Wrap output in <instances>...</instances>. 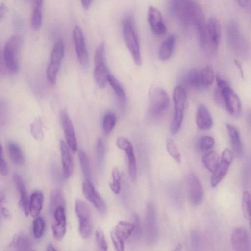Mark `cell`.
Segmentation results:
<instances>
[{
  "instance_id": "47",
  "label": "cell",
  "mask_w": 251,
  "mask_h": 251,
  "mask_svg": "<svg viewBox=\"0 0 251 251\" xmlns=\"http://www.w3.org/2000/svg\"><path fill=\"white\" fill-rule=\"evenodd\" d=\"M105 62V45L102 43L97 48L95 54V65Z\"/></svg>"
},
{
  "instance_id": "25",
  "label": "cell",
  "mask_w": 251,
  "mask_h": 251,
  "mask_svg": "<svg viewBox=\"0 0 251 251\" xmlns=\"http://www.w3.org/2000/svg\"><path fill=\"white\" fill-rule=\"evenodd\" d=\"M109 75L105 62L95 65L94 77L97 84L100 88H104L106 86Z\"/></svg>"
},
{
  "instance_id": "8",
  "label": "cell",
  "mask_w": 251,
  "mask_h": 251,
  "mask_svg": "<svg viewBox=\"0 0 251 251\" xmlns=\"http://www.w3.org/2000/svg\"><path fill=\"white\" fill-rule=\"evenodd\" d=\"M82 188L83 194L86 199L100 214H105L107 210L105 202L90 180L86 179L82 184Z\"/></svg>"
},
{
  "instance_id": "33",
  "label": "cell",
  "mask_w": 251,
  "mask_h": 251,
  "mask_svg": "<svg viewBox=\"0 0 251 251\" xmlns=\"http://www.w3.org/2000/svg\"><path fill=\"white\" fill-rule=\"evenodd\" d=\"M82 173L86 179L90 180L91 171L89 158L84 151L79 150L78 153Z\"/></svg>"
},
{
  "instance_id": "6",
  "label": "cell",
  "mask_w": 251,
  "mask_h": 251,
  "mask_svg": "<svg viewBox=\"0 0 251 251\" xmlns=\"http://www.w3.org/2000/svg\"><path fill=\"white\" fill-rule=\"evenodd\" d=\"M75 212L79 220V231L81 237L88 238L92 233L93 219L91 210L83 200L78 199L75 202Z\"/></svg>"
},
{
  "instance_id": "15",
  "label": "cell",
  "mask_w": 251,
  "mask_h": 251,
  "mask_svg": "<svg viewBox=\"0 0 251 251\" xmlns=\"http://www.w3.org/2000/svg\"><path fill=\"white\" fill-rule=\"evenodd\" d=\"M13 180L17 190L20 194L19 206L25 215L28 216L29 214V200L25 183L20 176L16 173L13 174Z\"/></svg>"
},
{
  "instance_id": "52",
  "label": "cell",
  "mask_w": 251,
  "mask_h": 251,
  "mask_svg": "<svg viewBox=\"0 0 251 251\" xmlns=\"http://www.w3.org/2000/svg\"><path fill=\"white\" fill-rule=\"evenodd\" d=\"M216 81L217 83V88L221 90L226 86H229L227 81L218 75L216 76Z\"/></svg>"
},
{
  "instance_id": "3",
  "label": "cell",
  "mask_w": 251,
  "mask_h": 251,
  "mask_svg": "<svg viewBox=\"0 0 251 251\" xmlns=\"http://www.w3.org/2000/svg\"><path fill=\"white\" fill-rule=\"evenodd\" d=\"M173 98L174 113L171 123L170 131L172 134L175 135L181 128L186 107L187 93L185 87L181 85L176 86L174 89Z\"/></svg>"
},
{
  "instance_id": "55",
  "label": "cell",
  "mask_w": 251,
  "mask_h": 251,
  "mask_svg": "<svg viewBox=\"0 0 251 251\" xmlns=\"http://www.w3.org/2000/svg\"><path fill=\"white\" fill-rule=\"evenodd\" d=\"M92 1V0H81V4L85 9H88L90 7Z\"/></svg>"
},
{
  "instance_id": "19",
  "label": "cell",
  "mask_w": 251,
  "mask_h": 251,
  "mask_svg": "<svg viewBox=\"0 0 251 251\" xmlns=\"http://www.w3.org/2000/svg\"><path fill=\"white\" fill-rule=\"evenodd\" d=\"M196 121L198 128L201 130H208L212 126L213 120L211 114L203 104H200L198 107Z\"/></svg>"
},
{
  "instance_id": "17",
  "label": "cell",
  "mask_w": 251,
  "mask_h": 251,
  "mask_svg": "<svg viewBox=\"0 0 251 251\" xmlns=\"http://www.w3.org/2000/svg\"><path fill=\"white\" fill-rule=\"evenodd\" d=\"M231 243L234 249L238 251L249 250V240L247 230L242 227L235 229L231 235Z\"/></svg>"
},
{
  "instance_id": "9",
  "label": "cell",
  "mask_w": 251,
  "mask_h": 251,
  "mask_svg": "<svg viewBox=\"0 0 251 251\" xmlns=\"http://www.w3.org/2000/svg\"><path fill=\"white\" fill-rule=\"evenodd\" d=\"M145 219L146 230L148 242L150 244L154 243L158 238V228L155 209L151 201L147 204Z\"/></svg>"
},
{
  "instance_id": "29",
  "label": "cell",
  "mask_w": 251,
  "mask_h": 251,
  "mask_svg": "<svg viewBox=\"0 0 251 251\" xmlns=\"http://www.w3.org/2000/svg\"><path fill=\"white\" fill-rule=\"evenodd\" d=\"M220 160L219 154L215 151H211L206 153L202 158V162L205 167L209 171L213 172Z\"/></svg>"
},
{
  "instance_id": "51",
  "label": "cell",
  "mask_w": 251,
  "mask_h": 251,
  "mask_svg": "<svg viewBox=\"0 0 251 251\" xmlns=\"http://www.w3.org/2000/svg\"><path fill=\"white\" fill-rule=\"evenodd\" d=\"M0 212L2 217L6 220H10L12 218V214L8 209L1 205Z\"/></svg>"
},
{
  "instance_id": "20",
  "label": "cell",
  "mask_w": 251,
  "mask_h": 251,
  "mask_svg": "<svg viewBox=\"0 0 251 251\" xmlns=\"http://www.w3.org/2000/svg\"><path fill=\"white\" fill-rule=\"evenodd\" d=\"M44 195L40 190L34 191L29 199V214L33 218L40 214L43 207Z\"/></svg>"
},
{
  "instance_id": "34",
  "label": "cell",
  "mask_w": 251,
  "mask_h": 251,
  "mask_svg": "<svg viewBox=\"0 0 251 251\" xmlns=\"http://www.w3.org/2000/svg\"><path fill=\"white\" fill-rule=\"evenodd\" d=\"M185 81L189 87L193 88H199L202 86L200 72L196 69H193L190 70L186 76Z\"/></svg>"
},
{
  "instance_id": "23",
  "label": "cell",
  "mask_w": 251,
  "mask_h": 251,
  "mask_svg": "<svg viewBox=\"0 0 251 251\" xmlns=\"http://www.w3.org/2000/svg\"><path fill=\"white\" fill-rule=\"evenodd\" d=\"M175 42V36L171 34L162 43L158 52V56L161 60L165 61L171 57L174 50Z\"/></svg>"
},
{
  "instance_id": "16",
  "label": "cell",
  "mask_w": 251,
  "mask_h": 251,
  "mask_svg": "<svg viewBox=\"0 0 251 251\" xmlns=\"http://www.w3.org/2000/svg\"><path fill=\"white\" fill-rule=\"evenodd\" d=\"M60 149L63 176L64 178H68L71 176L74 168L73 158L70 151V148L63 140H61Z\"/></svg>"
},
{
  "instance_id": "42",
  "label": "cell",
  "mask_w": 251,
  "mask_h": 251,
  "mask_svg": "<svg viewBox=\"0 0 251 251\" xmlns=\"http://www.w3.org/2000/svg\"><path fill=\"white\" fill-rule=\"evenodd\" d=\"M112 182L109 186L111 190L115 194H118L121 189V176L118 169L113 168L112 171Z\"/></svg>"
},
{
  "instance_id": "10",
  "label": "cell",
  "mask_w": 251,
  "mask_h": 251,
  "mask_svg": "<svg viewBox=\"0 0 251 251\" xmlns=\"http://www.w3.org/2000/svg\"><path fill=\"white\" fill-rule=\"evenodd\" d=\"M187 187L190 202L193 205L201 204L204 198V190L199 178L193 173L188 176Z\"/></svg>"
},
{
  "instance_id": "26",
  "label": "cell",
  "mask_w": 251,
  "mask_h": 251,
  "mask_svg": "<svg viewBox=\"0 0 251 251\" xmlns=\"http://www.w3.org/2000/svg\"><path fill=\"white\" fill-rule=\"evenodd\" d=\"M7 150L11 161L15 164L21 165L24 163L25 157L23 152L16 143L9 142L7 145Z\"/></svg>"
},
{
  "instance_id": "32",
  "label": "cell",
  "mask_w": 251,
  "mask_h": 251,
  "mask_svg": "<svg viewBox=\"0 0 251 251\" xmlns=\"http://www.w3.org/2000/svg\"><path fill=\"white\" fill-rule=\"evenodd\" d=\"M65 201L63 194L60 189L53 190L50 196V210L52 213L55 209L59 206L65 207Z\"/></svg>"
},
{
  "instance_id": "18",
  "label": "cell",
  "mask_w": 251,
  "mask_h": 251,
  "mask_svg": "<svg viewBox=\"0 0 251 251\" xmlns=\"http://www.w3.org/2000/svg\"><path fill=\"white\" fill-rule=\"evenodd\" d=\"M227 129L233 154L236 157H240L242 154V146L239 130L233 125L226 123Z\"/></svg>"
},
{
  "instance_id": "37",
  "label": "cell",
  "mask_w": 251,
  "mask_h": 251,
  "mask_svg": "<svg viewBox=\"0 0 251 251\" xmlns=\"http://www.w3.org/2000/svg\"><path fill=\"white\" fill-rule=\"evenodd\" d=\"M242 208L244 215L248 220L251 228V196L248 191H245L243 194Z\"/></svg>"
},
{
  "instance_id": "59",
  "label": "cell",
  "mask_w": 251,
  "mask_h": 251,
  "mask_svg": "<svg viewBox=\"0 0 251 251\" xmlns=\"http://www.w3.org/2000/svg\"><path fill=\"white\" fill-rule=\"evenodd\" d=\"M5 201V196L4 194L1 193H0V203L2 204L3 202H4Z\"/></svg>"
},
{
  "instance_id": "50",
  "label": "cell",
  "mask_w": 251,
  "mask_h": 251,
  "mask_svg": "<svg viewBox=\"0 0 251 251\" xmlns=\"http://www.w3.org/2000/svg\"><path fill=\"white\" fill-rule=\"evenodd\" d=\"M0 172L3 176H6L8 173V167L7 162L0 155Z\"/></svg>"
},
{
  "instance_id": "53",
  "label": "cell",
  "mask_w": 251,
  "mask_h": 251,
  "mask_svg": "<svg viewBox=\"0 0 251 251\" xmlns=\"http://www.w3.org/2000/svg\"><path fill=\"white\" fill-rule=\"evenodd\" d=\"M33 8L43 7V0H29Z\"/></svg>"
},
{
  "instance_id": "35",
  "label": "cell",
  "mask_w": 251,
  "mask_h": 251,
  "mask_svg": "<svg viewBox=\"0 0 251 251\" xmlns=\"http://www.w3.org/2000/svg\"><path fill=\"white\" fill-rule=\"evenodd\" d=\"M200 72L202 86L208 87L211 85L215 78L213 68L210 65H207L202 68Z\"/></svg>"
},
{
  "instance_id": "40",
  "label": "cell",
  "mask_w": 251,
  "mask_h": 251,
  "mask_svg": "<svg viewBox=\"0 0 251 251\" xmlns=\"http://www.w3.org/2000/svg\"><path fill=\"white\" fill-rule=\"evenodd\" d=\"M45 227V223L41 217L37 216L32 223V232L36 238H40L43 235Z\"/></svg>"
},
{
  "instance_id": "14",
  "label": "cell",
  "mask_w": 251,
  "mask_h": 251,
  "mask_svg": "<svg viewBox=\"0 0 251 251\" xmlns=\"http://www.w3.org/2000/svg\"><path fill=\"white\" fill-rule=\"evenodd\" d=\"M61 124L67 145L73 151L77 150V143L73 123L67 113L63 110L60 113Z\"/></svg>"
},
{
  "instance_id": "12",
  "label": "cell",
  "mask_w": 251,
  "mask_h": 251,
  "mask_svg": "<svg viewBox=\"0 0 251 251\" xmlns=\"http://www.w3.org/2000/svg\"><path fill=\"white\" fill-rule=\"evenodd\" d=\"M219 90L222 95L224 106L227 111L232 115H239L241 110L242 105L238 95L229 86Z\"/></svg>"
},
{
  "instance_id": "45",
  "label": "cell",
  "mask_w": 251,
  "mask_h": 251,
  "mask_svg": "<svg viewBox=\"0 0 251 251\" xmlns=\"http://www.w3.org/2000/svg\"><path fill=\"white\" fill-rule=\"evenodd\" d=\"M95 239L99 248L102 251H107L108 244L104 234L100 228H98L95 232Z\"/></svg>"
},
{
  "instance_id": "5",
  "label": "cell",
  "mask_w": 251,
  "mask_h": 251,
  "mask_svg": "<svg viewBox=\"0 0 251 251\" xmlns=\"http://www.w3.org/2000/svg\"><path fill=\"white\" fill-rule=\"evenodd\" d=\"M22 42V38L15 35L10 37L5 45L3 60L6 67L11 72L16 73L19 70V56Z\"/></svg>"
},
{
  "instance_id": "28",
  "label": "cell",
  "mask_w": 251,
  "mask_h": 251,
  "mask_svg": "<svg viewBox=\"0 0 251 251\" xmlns=\"http://www.w3.org/2000/svg\"><path fill=\"white\" fill-rule=\"evenodd\" d=\"M114 230L124 240L127 239L133 233L134 225L128 222L120 221Z\"/></svg>"
},
{
  "instance_id": "49",
  "label": "cell",
  "mask_w": 251,
  "mask_h": 251,
  "mask_svg": "<svg viewBox=\"0 0 251 251\" xmlns=\"http://www.w3.org/2000/svg\"><path fill=\"white\" fill-rule=\"evenodd\" d=\"M190 238L193 248L195 250H198L201 244V236L199 233L196 230L192 231Z\"/></svg>"
},
{
  "instance_id": "1",
  "label": "cell",
  "mask_w": 251,
  "mask_h": 251,
  "mask_svg": "<svg viewBox=\"0 0 251 251\" xmlns=\"http://www.w3.org/2000/svg\"><path fill=\"white\" fill-rule=\"evenodd\" d=\"M226 33L227 43L232 50L241 57L248 58L251 54L250 44L236 21L232 20L228 23Z\"/></svg>"
},
{
  "instance_id": "30",
  "label": "cell",
  "mask_w": 251,
  "mask_h": 251,
  "mask_svg": "<svg viewBox=\"0 0 251 251\" xmlns=\"http://www.w3.org/2000/svg\"><path fill=\"white\" fill-rule=\"evenodd\" d=\"M65 51V43L62 39H58L53 46L50 62L61 63Z\"/></svg>"
},
{
  "instance_id": "44",
  "label": "cell",
  "mask_w": 251,
  "mask_h": 251,
  "mask_svg": "<svg viewBox=\"0 0 251 251\" xmlns=\"http://www.w3.org/2000/svg\"><path fill=\"white\" fill-rule=\"evenodd\" d=\"M96 154L97 161L100 165H101L105 156V146L101 138L98 139L96 145Z\"/></svg>"
},
{
  "instance_id": "60",
  "label": "cell",
  "mask_w": 251,
  "mask_h": 251,
  "mask_svg": "<svg viewBox=\"0 0 251 251\" xmlns=\"http://www.w3.org/2000/svg\"><path fill=\"white\" fill-rule=\"evenodd\" d=\"M249 116H250V121L251 122V114H250V115Z\"/></svg>"
},
{
  "instance_id": "43",
  "label": "cell",
  "mask_w": 251,
  "mask_h": 251,
  "mask_svg": "<svg viewBox=\"0 0 251 251\" xmlns=\"http://www.w3.org/2000/svg\"><path fill=\"white\" fill-rule=\"evenodd\" d=\"M215 143L213 138L210 136H204L201 137L198 141V148L203 151H207L212 148Z\"/></svg>"
},
{
  "instance_id": "56",
  "label": "cell",
  "mask_w": 251,
  "mask_h": 251,
  "mask_svg": "<svg viewBox=\"0 0 251 251\" xmlns=\"http://www.w3.org/2000/svg\"><path fill=\"white\" fill-rule=\"evenodd\" d=\"M236 1L240 6L243 7H246L249 2V0H236Z\"/></svg>"
},
{
  "instance_id": "7",
  "label": "cell",
  "mask_w": 251,
  "mask_h": 251,
  "mask_svg": "<svg viewBox=\"0 0 251 251\" xmlns=\"http://www.w3.org/2000/svg\"><path fill=\"white\" fill-rule=\"evenodd\" d=\"M233 159V153L225 149L222 152L220 162L216 169L212 173L211 185L213 188L216 187L227 174Z\"/></svg>"
},
{
  "instance_id": "54",
  "label": "cell",
  "mask_w": 251,
  "mask_h": 251,
  "mask_svg": "<svg viewBox=\"0 0 251 251\" xmlns=\"http://www.w3.org/2000/svg\"><path fill=\"white\" fill-rule=\"evenodd\" d=\"M234 62L235 64L236 65V66L237 67V68H238V69L239 70L241 77L242 78H244V71L243 70L242 66L241 65V63L240 62V61H239L237 59H235Z\"/></svg>"
},
{
  "instance_id": "11",
  "label": "cell",
  "mask_w": 251,
  "mask_h": 251,
  "mask_svg": "<svg viewBox=\"0 0 251 251\" xmlns=\"http://www.w3.org/2000/svg\"><path fill=\"white\" fill-rule=\"evenodd\" d=\"M73 40L79 61L83 68L89 64L88 54L85 45V37L81 27L76 26L73 30Z\"/></svg>"
},
{
  "instance_id": "41",
  "label": "cell",
  "mask_w": 251,
  "mask_h": 251,
  "mask_svg": "<svg viewBox=\"0 0 251 251\" xmlns=\"http://www.w3.org/2000/svg\"><path fill=\"white\" fill-rule=\"evenodd\" d=\"M166 149L170 155L176 160V162L179 163L181 161V157L179 150L173 141L170 138L166 141Z\"/></svg>"
},
{
  "instance_id": "2",
  "label": "cell",
  "mask_w": 251,
  "mask_h": 251,
  "mask_svg": "<svg viewBox=\"0 0 251 251\" xmlns=\"http://www.w3.org/2000/svg\"><path fill=\"white\" fill-rule=\"evenodd\" d=\"M122 28L125 42L135 63L137 66H140L142 64L140 48L132 17L128 16L123 19Z\"/></svg>"
},
{
  "instance_id": "31",
  "label": "cell",
  "mask_w": 251,
  "mask_h": 251,
  "mask_svg": "<svg viewBox=\"0 0 251 251\" xmlns=\"http://www.w3.org/2000/svg\"><path fill=\"white\" fill-rule=\"evenodd\" d=\"M52 225V231L54 238L60 241L63 238L66 232V218L54 220Z\"/></svg>"
},
{
  "instance_id": "38",
  "label": "cell",
  "mask_w": 251,
  "mask_h": 251,
  "mask_svg": "<svg viewBox=\"0 0 251 251\" xmlns=\"http://www.w3.org/2000/svg\"><path fill=\"white\" fill-rule=\"evenodd\" d=\"M60 64L61 63L50 62L47 68V77L49 82L51 85H54L56 83V76Z\"/></svg>"
},
{
  "instance_id": "39",
  "label": "cell",
  "mask_w": 251,
  "mask_h": 251,
  "mask_svg": "<svg viewBox=\"0 0 251 251\" xmlns=\"http://www.w3.org/2000/svg\"><path fill=\"white\" fill-rule=\"evenodd\" d=\"M42 24V7L33 8L31 18V26L34 30L40 28Z\"/></svg>"
},
{
  "instance_id": "48",
  "label": "cell",
  "mask_w": 251,
  "mask_h": 251,
  "mask_svg": "<svg viewBox=\"0 0 251 251\" xmlns=\"http://www.w3.org/2000/svg\"><path fill=\"white\" fill-rule=\"evenodd\" d=\"M133 217L134 221V230L133 233L135 237L138 238L141 236L142 231L141 221L137 213H134Z\"/></svg>"
},
{
  "instance_id": "13",
  "label": "cell",
  "mask_w": 251,
  "mask_h": 251,
  "mask_svg": "<svg viewBox=\"0 0 251 251\" xmlns=\"http://www.w3.org/2000/svg\"><path fill=\"white\" fill-rule=\"evenodd\" d=\"M147 19L152 32L158 36L166 34V26L163 21L160 11L153 6H150L148 9Z\"/></svg>"
},
{
  "instance_id": "58",
  "label": "cell",
  "mask_w": 251,
  "mask_h": 251,
  "mask_svg": "<svg viewBox=\"0 0 251 251\" xmlns=\"http://www.w3.org/2000/svg\"><path fill=\"white\" fill-rule=\"evenodd\" d=\"M5 10V7L4 4L1 3L0 6V19H2V17H3L4 12Z\"/></svg>"
},
{
  "instance_id": "36",
  "label": "cell",
  "mask_w": 251,
  "mask_h": 251,
  "mask_svg": "<svg viewBox=\"0 0 251 251\" xmlns=\"http://www.w3.org/2000/svg\"><path fill=\"white\" fill-rule=\"evenodd\" d=\"M116 123V116L112 112H106L102 119V128L106 135H109L113 130Z\"/></svg>"
},
{
  "instance_id": "27",
  "label": "cell",
  "mask_w": 251,
  "mask_h": 251,
  "mask_svg": "<svg viewBox=\"0 0 251 251\" xmlns=\"http://www.w3.org/2000/svg\"><path fill=\"white\" fill-rule=\"evenodd\" d=\"M126 151L128 161V168L129 175L133 181L136 180L137 176V169L136 158L134 153L132 144L129 142L123 150Z\"/></svg>"
},
{
  "instance_id": "21",
  "label": "cell",
  "mask_w": 251,
  "mask_h": 251,
  "mask_svg": "<svg viewBox=\"0 0 251 251\" xmlns=\"http://www.w3.org/2000/svg\"><path fill=\"white\" fill-rule=\"evenodd\" d=\"M207 27L212 43L219 47L221 36V26L219 21L215 17H211L207 21Z\"/></svg>"
},
{
  "instance_id": "4",
  "label": "cell",
  "mask_w": 251,
  "mask_h": 251,
  "mask_svg": "<svg viewBox=\"0 0 251 251\" xmlns=\"http://www.w3.org/2000/svg\"><path fill=\"white\" fill-rule=\"evenodd\" d=\"M169 103L170 98L165 90L160 87L153 89L150 95L149 118L153 120L160 119L165 113Z\"/></svg>"
},
{
  "instance_id": "57",
  "label": "cell",
  "mask_w": 251,
  "mask_h": 251,
  "mask_svg": "<svg viewBox=\"0 0 251 251\" xmlns=\"http://www.w3.org/2000/svg\"><path fill=\"white\" fill-rule=\"evenodd\" d=\"M46 250L48 251H57V249L52 243H49L47 247Z\"/></svg>"
},
{
  "instance_id": "46",
  "label": "cell",
  "mask_w": 251,
  "mask_h": 251,
  "mask_svg": "<svg viewBox=\"0 0 251 251\" xmlns=\"http://www.w3.org/2000/svg\"><path fill=\"white\" fill-rule=\"evenodd\" d=\"M111 240L116 250L122 251L124 249V239L113 229L110 232Z\"/></svg>"
},
{
  "instance_id": "22",
  "label": "cell",
  "mask_w": 251,
  "mask_h": 251,
  "mask_svg": "<svg viewBox=\"0 0 251 251\" xmlns=\"http://www.w3.org/2000/svg\"><path fill=\"white\" fill-rule=\"evenodd\" d=\"M9 247L15 251H30L32 250V244L28 236L20 234L14 236Z\"/></svg>"
},
{
  "instance_id": "24",
  "label": "cell",
  "mask_w": 251,
  "mask_h": 251,
  "mask_svg": "<svg viewBox=\"0 0 251 251\" xmlns=\"http://www.w3.org/2000/svg\"><path fill=\"white\" fill-rule=\"evenodd\" d=\"M108 82L116 95L120 107L124 110L126 105V96L123 86L117 79L111 75H109Z\"/></svg>"
}]
</instances>
